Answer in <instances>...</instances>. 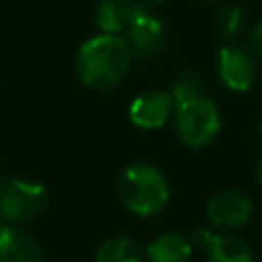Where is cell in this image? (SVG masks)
<instances>
[{
	"mask_svg": "<svg viewBox=\"0 0 262 262\" xmlns=\"http://www.w3.org/2000/svg\"><path fill=\"white\" fill-rule=\"evenodd\" d=\"M131 59L133 53L123 35L98 33L80 45L74 66L84 86L108 90L125 80Z\"/></svg>",
	"mask_w": 262,
	"mask_h": 262,
	"instance_id": "6da1fadb",
	"label": "cell"
},
{
	"mask_svg": "<svg viewBox=\"0 0 262 262\" xmlns=\"http://www.w3.org/2000/svg\"><path fill=\"white\" fill-rule=\"evenodd\" d=\"M117 199L129 213L151 217L166 209L170 201V184L160 168L137 162L119 174Z\"/></svg>",
	"mask_w": 262,
	"mask_h": 262,
	"instance_id": "7a4b0ae2",
	"label": "cell"
},
{
	"mask_svg": "<svg viewBox=\"0 0 262 262\" xmlns=\"http://www.w3.org/2000/svg\"><path fill=\"white\" fill-rule=\"evenodd\" d=\"M172 123L180 143L190 149H201L217 139L221 131V113L215 100L205 94L176 104Z\"/></svg>",
	"mask_w": 262,
	"mask_h": 262,
	"instance_id": "3957f363",
	"label": "cell"
},
{
	"mask_svg": "<svg viewBox=\"0 0 262 262\" xmlns=\"http://www.w3.org/2000/svg\"><path fill=\"white\" fill-rule=\"evenodd\" d=\"M47 205V190L41 182L10 178L0 184V219L8 225L37 217Z\"/></svg>",
	"mask_w": 262,
	"mask_h": 262,
	"instance_id": "277c9868",
	"label": "cell"
},
{
	"mask_svg": "<svg viewBox=\"0 0 262 262\" xmlns=\"http://www.w3.org/2000/svg\"><path fill=\"white\" fill-rule=\"evenodd\" d=\"M123 37L135 57H156L168 43V29L164 20L154 14L145 4L137 2L133 16L123 31Z\"/></svg>",
	"mask_w": 262,
	"mask_h": 262,
	"instance_id": "5b68a950",
	"label": "cell"
},
{
	"mask_svg": "<svg viewBox=\"0 0 262 262\" xmlns=\"http://www.w3.org/2000/svg\"><path fill=\"white\" fill-rule=\"evenodd\" d=\"M215 70H217L219 82L227 90L237 92V94L248 92L258 78V63H256L254 53L235 43H227L219 47Z\"/></svg>",
	"mask_w": 262,
	"mask_h": 262,
	"instance_id": "8992f818",
	"label": "cell"
},
{
	"mask_svg": "<svg viewBox=\"0 0 262 262\" xmlns=\"http://www.w3.org/2000/svg\"><path fill=\"white\" fill-rule=\"evenodd\" d=\"M192 242L199 250H203L207 262H254L256 260L252 246L239 235H233L229 231L199 227L192 231Z\"/></svg>",
	"mask_w": 262,
	"mask_h": 262,
	"instance_id": "52a82bcc",
	"label": "cell"
},
{
	"mask_svg": "<svg viewBox=\"0 0 262 262\" xmlns=\"http://www.w3.org/2000/svg\"><path fill=\"white\" fill-rule=\"evenodd\" d=\"M252 201L248 194L233 190V188H225L215 192L207 205H205V215L207 221L221 231H231L237 227H244L250 217H252Z\"/></svg>",
	"mask_w": 262,
	"mask_h": 262,
	"instance_id": "ba28073f",
	"label": "cell"
},
{
	"mask_svg": "<svg viewBox=\"0 0 262 262\" xmlns=\"http://www.w3.org/2000/svg\"><path fill=\"white\" fill-rule=\"evenodd\" d=\"M174 111H176V102L170 90L156 88V90H145L131 100L129 119L135 127L143 131H156L172 121Z\"/></svg>",
	"mask_w": 262,
	"mask_h": 262,
	"instance_id": "9c48e42d",
	"label": "cell"
},
{
	"mask_svg": "<svg viewBox=\"0 0 262 262\" xmlns=\"http://www.w3.org/2000/svg\"><path fill=\"white\" fill-rule=\"evenodd\" d=\"M147 262H190L194 254V242L178 231H166L154 237L145 246Z\"/></svg>",
	"mask_w": 262,
	"mask_h": 262,
	"instance_id": "30bf717a",
	"label": "cell"
},
{
	"mask_svg": "<svg viewBox=\"0 0 262 262\" xmlns=\"http://www.w3.org/2000/svg\"><path fill=\"white\" fill-rule=\"evenodd\" d=\"M135 4V0H98L94 8V23L100 33L123 35L133 16Z\"/></svg>",
	"mask_w": 262,
	"mask_h": 262,
	"instance_id": "8fae6325",
	"label": "cell"
},
{
	"mask_svg": "<svg viewBox=\"0 0 262 262\" xmlns=\"http://www.w3.org/2000/svg\"><path fill=\"white\" fill-rule=\"evenodd\" d=\"M94 262H145V252L131 237L117 235L98 246Z\"/></svg>",
	"mask_w": 262,
	"mask_h": 262,
	"instance_id": "7c38bea8",
	"label": "cell"
},
{
	"mask_svg": "<svg viewBox=\"0 0 262 262\" xmlns=\"http://www.w3.org/2000/svg\"><path fill=\"white\" fill-rule=\"evenodd\" d=\"M0 262H43V256L31 233L12 227V233L0 254Z\"/></svg>",
	"mask_w": 262,
	"mask_h": 262,
	"instance_id": "4fadbf2b",
	"label": "cell"
},
{
	"mask_svg": "<svg viewBox=\"0 0 262 262\" xmlns=\"http://www.w3.org/2000/svg\"><path fill=\"white\" fill-rule=\"evenodd\" d=\"M246 23H248V12L242 4H229L219 14V29L227 39L239 37L246 29Z\"/></svg>",
	"mask_w": 262,
	"mask_h": 262,
	"instance_id": "5bb4252c",
	"label": "cell"
},
{
	"mask_svg": "<svg viewBox=\"0 0 262 262\" xmlns=\"http://www.w3.org/2000/svg\"><path fill=\"white\" fill-rule=\"evenodd\" d=\"M170 94L174 98L176 104L180 102H186V100H192V98H199V96H205V86L203 82L196 78V76H190V74H180L172 80V86H170Z\"/></svg>",
	"mask_w": 262,
	"mask_h": 262,
	"instance_id": "9a60e30c",
	"label": "cell"
},
{
	"mask_svg": "<svg viewBox=\"0 0 262 262\" xmlns=\"http://www.w3.org/2000/svg\"><path fill=\"white\" fill-rule=\"evenodd\" d=\"M248 43H250V49L262 57V18L256 20L248 33Z\"/></svg>",
	"mask_w": 262,
	"mask_h": 262,
	"instance_id": "2e32d148",
	"label": "cell"
},
{
	"mask_svg": "<svg viewBox=\"0 0 262 262\" xmlns=\"http://www.w3.org/2000/svg\"><path fill=\"white\" fill-rule=\"evenodd\" d=\"M10 233H12V225H8V223H0V254H2V250H4V246H6V242H8V237H10Z\"/></svg>",
	"mask_w": 262,
	"mask_h": 262,
	"instance_id": "e0dca14e",
	"label": "cell"
},
{
	"mask_svg": "<svg viewBox=\"0 0 262 262\" xmlns=\"http://www.w3.org/2000/svg\"><path fill=\"white\" fill-rule=\"evenodd\" d=\"M254 133H256L258 141H262V115L258 117V121H256V125H254Z\"/></svg>",
	"mask_w": 262,
	"mask_h": 262,
	"instance_id": "ac0fdd59",
	"label": "cell"
},
{
	"mask_svg": "<svg viewBox=\"0 0 262 262\" xmlns=\"http://www.w3.org/2000/svg\"><path fill=\"white\" fill-rule=\"evenodd\" d=\"M256 176H258V182L262 184V156L258 158V164H256Z\"/></svg>",
	"mask_w": 262,
	"mask_h": 262,
	"instance_id": "d6986e66",
	"label": "cell"
},
{
	"mask_svg": "<svg viewBox=\"0 0 262 262\" xmlns=\"http://www.w3.org/2000/svg\"><path fill=\"white\" fill-rule=\"evenodd\" d=\"M147 2H154V4H158V2H166V0H147Z\"/></svg>",
	"mask_w": 262,
	"mask_h": 262,
	"instance_id": "ffe728a7",
	"label": "cell"
},
{
	"mask_svg": "<svg viewBox=\"0 0 262 262\" xmlns=\"http://www.w3.org/2000/svg\"><path fill=\"white\" fill-rule=\"evenodd\" d=\"M0 174H2V160H0Z\"/></svg>",
	"mask_w": 262,
	"mask_h": 262,
	"instance_id": "44dd1931",
	"label": "cell"
},
{
	"mask_svg": "<svg viewBox=\"0 0 262 262\" xmlns=\"http://www.w3.org/2000/svg\"><path fill=\"white\" fill-rule=\"evenodd\" d=\"M203 2H209V0H203Z\"/></svg>",
	"mask_w": 262,
	"mask_h": 262,
	"instance_id": "7402d4cb",
	"label": "cell"
}]
</instances>
